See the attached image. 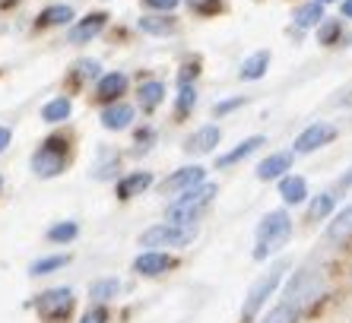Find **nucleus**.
<instances>
[{"mask_svg": "<svg viewBox=\"0 0 352 323\" xmlns=\"http://www.w3.org/2000/svg\"><path fill=\"white\" fill-rule=\"evenodd\" d=\"M292 238V219L286 210H273L263 216V222L257 225V247L254 260H267L270 254H276L279 247H286V241Z\"/></svg>", "mask_w": 352, "mask_h": 323, "instance_id": "1", "label": "nucleus"}, {"mask_svg": "<svg viewBox=\"0 0 352 323\" xmlns=\"http://www.w3.org/2000/svg\"><path fill=\"white\" fill-rule=\"evenodd\" d=\"M216 190H219L216 184L200 181L197 187H190V190L178 194V200L168 206V222H175V225H194V219L200 216L204 206H210V200L216 197Z\"/></svg>", "mask_w": 352, "mask_h": 323, "instance_id": "2", "label": "nucleus"}, {"mask_svg": "<svg viewBox=\"0 0 352 323\" xmlns=\"http://www.w3.org/2000/svg\"><path fill=\"white\" fill-rule=\"evenodd\" d=\"M67 159H70V149H67L64 137H51L41 143V149L32 155V171L38 178H58L64 171Z\"/></svg>", "mask_w": 352, "mask_h": 323, "instance_id": "3", "label": "nucleus"}, {"mask_svg": "<svg viewBox=\"0 0 352 323\" xmlns=\"http://www.w3.org/2000/svg\"><path fill=\"white\" fill-rule=\"evenodd\" d=\"M194 238V225H175V222H162L140 234L143 247H184Z\"/></svg>", "mask_w": 352, "mask_h": 323, "instance_id": "4", "label": "nucleus"}, {"mask_svg": "<svg viewBox=\"0 0 352 323\" xmlns=\"http://www.w3.org/2000/svg\"><path fill=\"white\" fill-rule=\"evenodd\" d=\"M320 295V273L318 269H302V273H295L292 276V282H289L286 289V304H292L295 311L298 307H305L308 301H314Z\"/></svg>", "mask_w": 352, "mask_h": 323, "instance_id": "5", "label": "nucleus"}, {"mask_svg": "<svg viewBox=\"0 0 352 323\" xmlns=\"http://www.w3.org/2000/svg\"><path fill=\"white\" fill-rule=\"evenodd\" d=\"M35 307H38V314L45 317V320L60 323V320H67L70 311H74V291L70 289H48L45 295H38Z\"/></svg>", "mask_w": 352, "mask_h": 323, "instance_id": "6", "label": "nucleus"}, {"mask_svg": "<svg viewBox=\"0 0 352 323\" xmlns=\"http://www.w3.org/2000/svg\"><path fill=\"white\" fill-rule=\"evenodd\" d=\"M279 276H283V267H276L270 276H263V279H257V282L251 285L248 301H245V307H241V317H245V320L257 317V311L267 304V298H270L273 291H276V285H279Z\"/></svg>", "mask_w": 352, "mask_h": 323, "instance_id": "7", "label": "nucleus"}, {"mask_svg": "<svg viewBox=\"0 0 352 323\" xmlns=\"http://www.w3.org/2000/svg\"><path fill=\"white\" fill-rule=\"evenodd\" d=\"M333 137H336V127H333V124L318 121V124H311V127H305L302 133L295 137L292 149L298 155H308V153H314V149H320V146H327Z\"/></svg>", "mask_w": 352, "mask_h": 323, "instance_id": "8", "label": "nucleus"}, {"mask_svg": "<svg viewBox=\"0 0 352 323\" xmlns=\"http://www.w3.org/2000/svg\"><path fill=\"white\" fill-rule=\"evenodd\" d=\"M204 178H206V171L200 168V165H184V168H178L175 175H168V178L162 181V194L178 197V194H184V190H190V187H197Z\"/></svg>", "mask_w": 352, "mask_h": 323, "instance_id": "9", "label": "nucleus"}, {"mask_svg": "<svg viewBox=\"0 0 352 323\" xmlns=\"http://www.w3.org/2000/svg\"><path fill=\"white\" fill-rule=\"evenodd\" d=\"M105 23H108V13H89V16H82V19H76L74 25H70V32H67V38L74 41V45H86V41H92L102 29H105Z\"/></svg>", "mask_w": 352, "mask_h": 323, "instance_id": "10", "label": "nucleus"}, {"mask_svg": "<svg viewBox=\"0 0 352 323\" xmlns=\"http://www.w3.org/2000/svg\"><path fill=\"white\" fill-rule=\"evenodd\" d=\"M219 140H222V130L216 127V124H206V127L194 130V133L188 137V143H184V153L206 155V153H213L216 146H219Z\"/></svg>", "mask_w": 352, "mask_h": 323, "instance_id": "11", "label": "nucleus"}, {"mask_svg": "<svg viewBox=\"0 0 352 323\" xmlns=\"http://www.w3.org/2000/svg\"><path fill=\"white\" fill-rule=\"evenodd\" d=\"M133 121V105H127V102H108V108L102 111V127L105 130H124L131 127Z\"/></svg>", "mask_w": 352, "mask_h": 323, "instance_id": "12", "label": "nucleus"}, {"mask_svg": "<svg viewBox=\"0 0 352 323\" xmlns=\"http://www.w3.org/2000/svg\"><path fill=\"white\" fill-rule=\"evenodd\" d=\"M292 168V153H273L257 165V178L261 181H273V178H283L286 171Z\"/></svg>", "mask_w": 352, "mask_h": 323, "instance_id": "13", "label": "nucleus"}, {"mask_svg": "<svg viewBox=\"0 0 352 323\" xmlns=\"http://www.w3.org/2000/svg\"><path fill=\"white\" fill-rule=\"evenodd\" d=\"M168 267H172V257L162 254V251H146V254H140V257L133 260V269H137L140 276H159Z\"/></svg>", "mask_w": 352, "mask_h": 323, "instance_id": "14", "label": "nucleus"}, {"mask_svg": "<svg viewBox=\"0 0 352 323\" xmlns=\"http://www.w3.org/2000/svg\"><path fill=\"white\" fill-rule=\"evenodd\" d=\"M124 92H127V76H124V73H105L96 86V96L102 98V102H118Z\"/></svg>", "mask_w": 352, "mask_h": 323, "instance_id": "15", "label": "nucleus"}, {"mask_svg": "<svg viewBox=\"0 0 352 323\" xmlns=\"http://www.w3.org/2000/svg\"><path fill=\"white\" fill-rule=\"evenodd\" d=\"M149 184H153V175H149V171H133V175L118 181V200H133V197L143 194Z\"/></svg>", "mask_w": 352, "mask_h": 323, "instance_id": "16", "label": "nucleus"}, {"mask_svg": "<svg viewBox=\"0 0 352 323\" xmlns=\"http://www.w3.org/2000/svg\"><path fill=\"white\" fill-rule=\"evenodd\" d=\"M352 238V206L340 210L333 216V222L327 225V241L330 244H346Z\"/></svg>", "mask_w": 352, "mask_h": 323, "instance_id": "17", "label": "nucleus"}, {"mask_svg": "<svg viewBox=\"0 0 352 323\" xmlns=\"http://www.w3.org/2000/svg\"><path fill=\"white\" fill-rule=\"evenodd\" d=\"M267 143L263 137H248L245 143H238L232 153H226V155H219V168H229V165H235V162H241V159H248V155H254L261 146Z\"/></svg>", "mask_w": 352, "mask_h": 323, "instance_id": "18", "label": "nucleus"}, {"mask_svg": "<svg viewBox=\"0 0 352 323\" xmlns=\"http://www.w3.org/2000/svg\"><path fill=\"white\" fill-rule=\"evenodd\" d=\"M140 29L146 35H175L178 32V23L168 13H156V16H143L140 19Z\"/></svg>", "mask_w": 352, "mask_h": 323, "instance_id": "19", "label": "nucleus"}, {"mask_svg": "<svg viewBox=\"0 0 352 323\" xmlns=\"http://www.w3.org/2000/svg\"><path fill=\"white\" fill-rule=\"evenodd\" d=\"M279 197L286 203H305L308 197V184L298 175H289V178H279Z\"/></svg>", "mask_w": 352, "mask_h": 323, "instance_id": "20", "label": "nucleus"}, {"mask_svg": "<svg viewBox=\"0 0 352 323\" xmlns=\"http://www.w3.org/2000/svg\"><path fill=\"white\" fill-rule=\"evenodd\" d=\"M267 70H270V51H257V54H251L245 64H241V80L254 82V80H261Z\"/></svg>", "mask_w": 352, "mask_h": 323, "instance_id": "21", "label": "nucleus"}, {"mask_svg": "<svg viewBox=\"0 0 352 323\" xmlns=\"http://www.w3.org/2000/svg\"><path fill=\"white\" fill-rule=\"evenodd\" d=\"M74 23V10L67 7V3H54V7H45L38 13V25L41 29H51V25H67Z\"/></svg>", "mask_w": 352, "mask_h": 323, "instance_id": "22", "label": "nucleus"}, {"mask_svg": "<svg viewBox=\"0 0 352 323\" xmlns=\"http://www.w3.org/2000/svg\"><path fill=\"white\" fill-rule=\"evenodd\" d=\"M70 111H74V105H70V98H51L48 105L41 108V121L45 124H60L70 118Z\"/></svg>", "mask_w": 352, "mask_h": 323, "instance_id": "23", "label": "nucleus"}, {"mask_svg": "<svg viewBox=\"0 0 352 323\" xmlns=\"http://www.w3.org/2000/svg\"><path fill=\"white\" fill-rule=\"evenodd\" d=\"M320 19H324V3H318V0L295 10V25H298V29H311V25H320Z\"/></svg>", "mask_w": 352, "mask_h": 323, "instance_id": "24", "label": "nucleus"}, {"mask_svg": "<svg viewBox=\"0 0 352 323\" xmlns=\"http://www.w3.org/2000/svg\"><path fill=\"white\" fill-rule=\"evenodd\" d=\"M89 295L98 301V304H105V301H111V298L121 295V282H118V279H96L92 289H89Z\"/></svg>", "mask_w": 352, "mask_h": 323, "instance_id": "25", "label": "nucleus"}, {"mask_svg": "<svg viewBox=\"0 0 352 323\" xmlns=\"http://www.w3.org/2000/svg\"><path fill=\"white\" fill-rule=\"evenodd\" d=\"M162 96H165V86L159 80H149V82H143L140 86V102H143V108H156L159 102H162Z\"/></svg>", "mask_w": 352, "mask_h": 323, "instance_id": "26", "label": "nucleus"}, {"mask_svg": "<svg viewBox=\"0 0 352 323\" xmlns=\"http://www.w3.org/2000/svg\"><path fill=\"white\" fill-rule=\"evenodd\" d=\"M60 267H67V254L41 257V260H35L32 267H29V276H48V273H54V269H60Z\"/></svg>", "mask_w": 352, "mask_h": 323, "instance_id": "27", "label": "nucleus"}, {"mask_svg": "<svg viewBox=\"0 0 352 323\" xmlns=\"http://www.w3.org/2000/svg\"><path fill=\"white\" fill-rule=\"evenodd\" d=\"M76 234H80L76 222H58V225L48 228V241L51 244H67V241H74Z\"/></svg>", "mask_w": 352, "mask_h": 323, "instance_id": "28", "label": "nucleus"}, {"mask_svg": "<svg viewBox=\"0 0 352 323\" xmlns=\"http://www.w3.org/2000/svg\"><path fill=\"white\" fill-rule=\"evenodd\" d=\"M333 200H336L333 194H320V197H314L311 206H308V219H311V222H318V219L330 216V210H333Z\"/></svg>", "mask_w": 352, "mask_h": 323, "instance_id": "29", "label": "nucleus"}, {"mask_svg": "<svg viewBox=\"0 0 352 323\" xmlns=\"http://www.w3.org/2000/svg\"><path fill=\"white\" fill-rule=\"evenodd\" d=\"M295 314H298V311H295L292 304H286V301H283V304L273 307V311L263 317L261 323H295Z\"/></svg>", "mask_w": 352, "mask_h": 323, "instance_id": "30", "label": "nucleus"}, {"mask_svg": "<svg viewBox=\"0 0 352 323\" xmlns=\"http://www.w3.org/2000/svg\"><path fill=\"white\" fill-rule=\"evenodd\" d=\"M197 105V89L188 80H181V96H178V114H188Z\"/></svg>", "mask_w": 352, "mask_h": 323, "instance_id": "31", "label": "nucleus"}, {"mask_svg": "<svg viewBox=\"0 0 352 323\" xmlns=\"http://www.w3.org/2000/svg\"><path fill=\"white\" fill-rule=\"evenodd\" d=\"M318 38H320V45H333V41L340 38V23H336V19H320Z\"/></svg>", "mask_w": 352, "mask_h": 323, "instance_id": "32", "label": "nucleus"}, {"mask_svg": "<svg viewBox=\"0 0 352 323\" xmlns=\"http://www.w3.org/2000/svg\"><path fill=\"white\" fill-rule=\"evenodd\" d=\"M188 7L194 13H200V16H213V13L222 10V0H188Z\"/></svg>", "mask_w": 352, "mask_h": 323, "instance_id": "33", "label": "nucleus"}, {"mask_svg": "<svg viewBox=\"0 0 352 323\" xmlns=\"http://www.w3.org/2000/svg\"><path fill=\"white\" fill-rule=\"evenodd\" d=\"M245 105V96H238V98H226V102H216L213 105V114L216 118H226V114H232L235 108Z\"/></svg>", "mask_w": 352, "mask_h": 323, "instance_id": "34", "label": "nucleus"}, {"mask_svg": "<svg viewBox=\"0 0 352 323\" xmlns=\"http://www.w3.org/2000/svg\"><path fill=\"white\" fill-rule=\"evenodd\" d=\"M181 0H143V7L149 10H159V13H172L175 7H178Z\"/></svg>", "mask_w": 352, "mask_h": 323, "instance_id": "35", "label": "nucleus"}, {"mask_svg": "<svg viewBox=\"0 0 352 323\" xmlns=\"http://www.w3.org/2000/svg\"><path fill=\"white\" fill-rule=\"evenodd\" d=\"M80 323H108V314H105V307L98 304V307H92V311H86L82 314V320Z\"/></svg>", "mask_w": 352, "mask_h": 323, "instance_id": "36", "label": "nucleus"}, {"mask_svg": "<svg viewBox=\"0 0 352 323\" xmlns=\"http://www.w3.org/2000/svg\"><path fill=\"white\" fill-rule=\"evenodd\" d=\"M80 76H98V64H96V60H82V64H80Z\"/></svg>", "mask_w": 352, "mask_h": 323, "instance_id": "37", "label": "nucleus"}, {"mask_svg": "<svg viewBox=\"0 0 352 323\" xmlns=\"http://www.w3.org/2000/svg\"><path fill=\"white\" fill-rule=\"evenodd\" d=\"M10 140H13V133H10V127H0V153L10 146Z\"/></svg>", "mask_w": 352, "mask_h": 323, "instance_id": "38", "label": "nucleus"}, {"mask_svg": "<svg viewBox=\"0 0 352 323\" xmlns=\"http://www.w3.org/2000/svg\"><path fill=\"white\" fill-rule=\"evenodd\" d=\"M340 10H343V19H352V0H343V7Z\"/></svg>", "mask_w": 352, "mask_h": 323, "instance_id": "39", "label": "nucleus"}, {"mask_svg": "<svg viewBox=\"0 0 352 323\" xmlns=\"http://www.w3.org/2000/svg\"><path fill=\"white\" fill-rule=\"evenodd\" d=\"M318 3H324V7H327V3H333V0H318Z\"/></svg>", "mask_w": 352, "mask_h": 323, "instance_id": "40", "label": "nucleus"}, {"mask_svg": "<svg viewBox=\"0 0 352 323\" xmlns=\"http://www.w3.org/2000/svg\"><path fill=\"white\" fill-rule=\"evenodd\" d=\"M0 187H3V175H0Z\"/></svg>", "mask_w": 352, "mask_h": 323, "instance_id": "41", "label": "nucleus"}]
</instances>
